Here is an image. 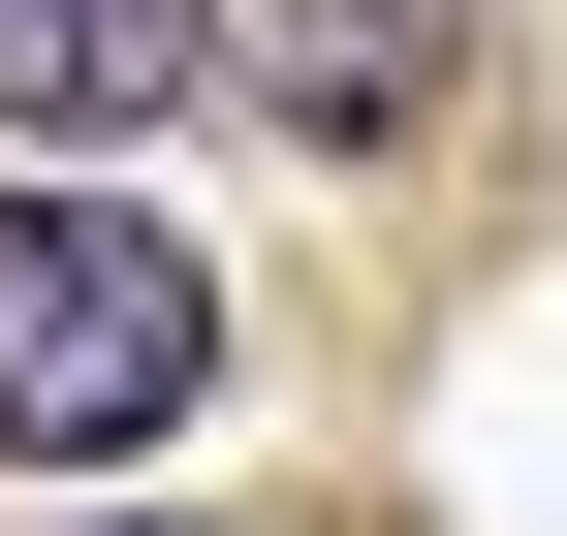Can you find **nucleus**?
Returning a JSON list of instances; mask_svg holds the SVG:
<instances>
[{
	"label": "nucleus",
	"instance_id": "obj_1",
	"mask_svg": "<svg viewBox=\"0 0 567 536\" xmlns=\"http://www.w3.org/2000/svg\"><path fill=\"white\" fill-rule=\"evenodd\" d=\"M221 411V285L126 189H0V474H158Z\"/></svg>",
	"mask_w": 567,
	"mask_h": 536
},
{
	"label": "nucleus",
	"instance_id": "obj_2",
	"mask_svg": "<svg viewBox=\"0 0 567 536\" xmlns=\"http://www.w3.org/2000/svg\"><path fill=\"white\" fill-rule=\"evenodd\" d=\"M221 32H252V0H0V189H95L126 126H189Z\"/></svg>",
	"mask_w": 567,
	"mask_h": 536
},
{
	"label": "nucleus",
	"instance_id": "obj_3",
	"mask_svg": "<svg viewBox=\"0 0 567 536\" xmlns=\"http://www.w3.org/2000/svg\"><path fill=\"white\" fill-rule=\"evenodd\" d=\"M473 95V0H252V126L284 158H410Z\"/></svg>",
	"mask_w": 567,
	"mask_h": 536
},
{
	"label": "nucleus",
	"instance_id": "obj_4",
	"mask_svg": "<svg viewBox=\"0 0 567 536\" xmlns=\"http://www.w3.org/2000/svg\"><path fill=\"white\" fill-rule=\"evenodd\" d=\"M32 536H158V505H32Z\"/></svg>",
	"mask_w": 567,
	"mask_h": 536
}]
</instances>
